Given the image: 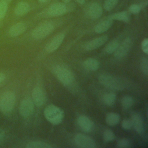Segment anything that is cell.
Here are the masks:
<instances>
[{
  "label": "cell",
  "mask_w": 148,
  "mask_h": 148,
  "mask_svg": "<svg viewBox=\"0 0 148 148\" xmlns=\"http://www.w3.org/2000/svg\"><path fill=\"white\" fill-rule=\"evenodd\" d=\"M53 72L56 77L66 86H70L74 82L75 78L72 72L63 65L55 66Z\"/></svg>",
  "instance_id": "cell-1"
},
{
  "label": "cell",
  "mask_w": 148,
  "mask_h": 148,
  "mask_svg": "<svg viewBox=\"0 0 148 148\" xmlns=\"http://www.w3.org/2000/svg\"><path fill=\"white\" fill-rule=\"evenodd\" d=\"M44 116L46 120L53 124H60L64 116V112L58 106L49 105L44 110Z\"/></svg>",
  "instance_id": "cell-2"
},
{
  "label": "cell",
  "mask_w": 148,
  "mask_h": 148,
  "mask_svg": "<svg viewBox=\"0 0 148 148\" xmlns=\"http://www.w3.org/2000/svg\"><path fill=\"white\" fill-rule=\"evenodd\" d=\"M98 80L102 85L112 90L119 91L124 88L123 83L112 75L102 74L98 77Z\"/></svg>",
  "instance_id": "cell-3"
},
{
  "label": "cell",
  "mask_w": 148,
  "mask_h": 148,
  "mask_svg": "<svg viewBox=\"0 0 148 148\" xmlns=\"http://www.w3.org/2000/svg\"><path fill=\"white\" fill-rule=\"evenodd\" d=\"M16 96L11 91H7L3 93L0 97V110L4 113L10 112L15 104Z\"/></svg>",
  "instance_id": "cell-4"
},
{
  "label": "cell",
  "mask_w": 148,
  "mask_h": 148,
  "mask_svg": "<svg viewBox=\"0 0 148 148\" xmlns=\"http://www.w3.org/2000/svg\"><path fill=\"white\" fill-rule=\"evenodd\" d=\"M54 29L53 23L47 22L42 23L34 28L32 32V36L35 39H41L45 38L51 34Z\"/></svg>",
  "instance_id": "cell-5"
},
{
  "label": "cell",
  "mask_w": 148,
  "mask_h": 148,
  "mask_svg": "<svg viewBox=\"0 0 148 148\" xmlns=\"http://www.w3.org/2000/svg\"><path fill=\"white\" fill-rule=\"evenodd\" d=\"M76 146L81 148H94L96 146L95 141L91 137L82 134H77L74 138Z\"/></svg>",
  "instance_id": "cell-6"
},
{
  "label": "cell",
  "mask_w": 148,
  "mask_h": 148,
  "mask_svg": "<svg viewBox=\"0 0 148 148\" xmlns=\"http://www.w3.org/2000/svg\"><path fill=\"white\" fill-rule=\"evenodd\" d=\"M132 46V40L130 38H127L119 44L117 49L114 52V57L117 59H121L124 57L129 52Z\"/></svg>",
  "instance_id": "cell-7"
},
{
  "label": "cell",
  "mask_w": 148,
  "mask_h": 148,
  "mask_svg": "<svg viewBox=\"0 0 148 148\" xmlns=\"http://www.w3.org/2000/svg\"><path fill=\"white\" fill-rule=\"evenodd\" d=\"M34 109V103L32 99L27 98L23 99L20 104L19 113L23 117H29L32 114Z\"/></svg>",
  "instance_id": "cell-8"
},
{
  "label": "cell",
  "mask_w": 148,
  "mask_h": 148,
  "mask_svg": "<svg viewBox=\"0 0 148 148\" xmlns=\"http://www.w3.org/2000/svg\"><path fill=\"white\" fill-rule=\"evenodd\" d=\"M67 7L64 3L57 2L50 5L47 10V13L49 16L51 17L60 16L67 11Z\"/></svg>",
  "instance_id": "cell-9"
},
{
  "label": "cell",
  "mask_w": 148,
  "mask_h": 148,
  "mask_svg": "<svg viewBox=\"0 0 148 148\" xmlns=\"http://www.w3.org/2000/svg\"><path fill=\"white\" fill-rule=\"evenodd\" d=\"M32 100L37 106L43 105L46 101V95L43 90L39 86L34 88L32 91Z\"/></svg>",
  "instance_id": "cell-10"
},
{
  "label": "cell",
  "mask_w": 148,
  "mask_h": 148,
  "mask_svg": "<svg viewBox=\"0 0 148 148\" xmlns=\"http://www.w3.org/2000/svg\"><path fill=\"white\" fill-rule=\"evenodd\" d=\"M108 39V37L107 35H102L87 42L84 47L87 50H93L97 49L103 45L107 42Z\"/></svg>",
  "instance_id": "cell-11"
},
{
  "label": "cell",
  "mask_w": 148,
  "mask_h": 148,
  "mask_svg": "<svg viewBox=\"0 0 148 148\" xmlns=\"http://www.w3.org/2000/svg\"><path fill=\"white\" fill-rule=\"evenodd\" d=\"M64 38L65 35L62 33L59 34L55 36L54 38L46 46V51L48 53H52L56 51L61 45Z\"/></svg>",
  "instance_id": "cell-12"
},
{
  "label": "cell",
  "mask_w": 148,
  "mask_h": 148,
  "mask_svg": "<svg viewBox=\"0 0 148 148\" xmlns=\"http://www.w3.org/2000/svg\"><path fill=\"white\" fill-rule=\"evenodd\" d=\"M77 124L79 127L84 132H91L94 128L93 122L87 116L84 115H80L77 119Z\"/></svg>",
  "instance_id": "cell-13"
},
{
  "label": "cell",
  "mask_w": 148,
  "mask_h": 148,
  "mask_svg": "<svg viewBox=\"0 0 148 148\" xmlns=\"http://www.w3.org/2000/svg\"><path fill=\"white\" fill-rule=\"evenodd\" d=\"M131 121L132 125L137 133L142 135L145 132V125L142 117L137 113L131 114Z\"/></svg>",
  "instance_id": "cell-14"
},
{
  "label": "cell",
  "mask_w": 148,
  "mask_h": 148,
  "mask_svg": "<svg viewBox=\"0 0 148 148\" xmlns=\"http://www.w3.org/2000/svg\"><path fill=\"white\" fill-rule=\"evenodd\" d=\"M103 13V9L101 5L96 2L91 3L87 8V14L92 19L100 17Z\"/></svg>",
  "instance_id": "cell-15"
},
{
  "label": "cell",
  "mask_w": 148,
  "mask_h": 148,
  "mask_svg": "<svg viewBox=\"0 0 148 148\" xmlns=\"http://www.w3.org/2000/svg\"><path fill=\"white\" fill-rule=\"evenodd\" d=\"M27 26L24 22H18L13 25L9 29V34L12 37H16L23 34L27 29Z\"/></svg>",
  "instance_id": "cell-16"
},
{
  "label": "cell",
  "mask_w": 148,
  "mask_h": 148,
  "mask_svg": "<svg viewBox=\"0 0 148 148\" xmlns=\"http://www.w3.org/2000/svg\"><path fill=\"white\" fill-rule=\"evenodd\" d=\"M113 20L108 17L99 23L94 28V31L97 34H102L107 31L113 24Z\"/></svg>",
  "instance_id": "cell-17"
},
{
  "label": "cell",
  "mask_w": 148,
  "mask_h": 148,
  "mask_svg": "<svg viewBox=\"0 0 148 148\" xmlns=\"http://www.w3.org/2000/svg\"><path fill=\"white\" fill-rule=\"evenodd\" d=\"M30 10L29 5L26 2H18L14 9V13L17 16H21L27 14Z\"/></svg>",
  "instance_id": "cell-18"
},
{
  "label": "cell",
  "mask_w": 148,
  "mask_h": 148,
  "mask_svg": "<svg viewBox=\"0 0 148 148\" xmlns=\"http://www.w3.org/2000/svg\"><path fill=\"white\" fill-rule=\"evenodd\" d=\"M109 17L113 20H118L123 21L124 23H128L130 20L131 14L129 12L122 11L114 13Z\"/></svg>",
  "instance_id": "cell-19"
},
{
  "label": "cell",
  "mask_w": 148,
  "mask_h": 148,
  "mask_svg": "<svg viewBox=\"0 0 148 148\" xmlns=\"http://www.w3.org/2000/svg\"><path fill=\"white\" fill-rule=\"evenodd\" d=\"M83 65L84 68L88 71H95L99 67V62L95 58H89L83 62Z\"/></svg>",
  "instance_id": "cell-20"
},
{
  "label": "cell",
  "mask_w": 148,
  "mask_h": 148,
  "mask_svg": "<svg viewBox=\"0 0 148 148\" xmlns=\"http://www.w3.org/2000/svg\"><path fill=\"white\" fill-rule=\"evenodd\" d=\"M105 121H106V123L110 126L116 125L120 121V116L117 113H114V112L108 113L106 115Z\"/></svg>",
  "instance_id": "cell-21"
},
{
  "label": "cell",
  "mask_w": 148,
  "mask_h": 148,
  "mask_svg": "<svg viewBox=\"0 0 148 148\" xmlns=\"http://www.w3.org/2000/svg\"><path fill=\"white\" fill-rule=\"evenodd\" d=\"M116 100V95L113 92H107L102 96L103 102L108 106H112Z\"/></svg>",
  "instance_id": "cell-22"
},
{
  "label": "cell",
  "mask_w": 148,
  "mask_h": 148,
  "mask_svg": "<svg viewBox=\"0 0 148 148\" xmlns=\"http://www.w3.org/2000/svg\"><path fill=\"white\" fill-rule=\"evenodd\" d=\"M27 148H51V146L42 141H32L28 143L26 145Z\"/></svg>",
  "instance_id": "cell-23"
},
{
  "label": "cell",
  "mask_w": 148,
  "mask_h": 148,
  "mask_svg": "<svg viewBox=\"0 0 148 148\" xmlns=\"http://www.w3.org/2000/svg\"><path fill=\"white\" fill-rule=\"evenodd\" d=\"M120 43L117 40H113L110 42L105 47V51L108 54L114 53L117 49Z\"/></svg>",
  "instance_id": "cell-24"
},
{
  "label": "cell",
  "mask_w": 148,
  "mask_h": 148,
  "mask_svg": "<svg viewBox=\"0 0 148 148\" xmlns=\"http://www.w3.org/2000/svg\"><path fill=\"white\" fill-rule=\"evenodd\" d=\"M121 103L122 105V106L124 109H129L130 108L133 103H134V100L132 97L130 95H125L124 96L121 101Z\"/></svg>",
  "instance_id": "cell-25"
},
{
  "label": "cell",
  "mask_w": 148,
  "mask_h": 148,
  "mask_svg": "<svg viewBox=\"0 0 148 148\" xmlns=\"http://www.w3.org/2000/svg\"><path fill=\"white\" fill-rule=\"evenodd\" d=\"M103 138L105 142H109L115 139V135L112 131L109 129H107L103 131Z\"/></svg>",
  "instance_id": "cell-26"
},
{
  "label": "cell",
  "mask_w": 148,
  "mask_h": 148,
  "mask_svg": "<svg viewBox=\"0 0 148 148\" xmlns=\"http://www.w3.org/2000/svg\"><path fill=\"white\" fill-rule=\"evenodd\" d=\"M119 0H105L103 3V8L106 11H110L117 4Z\"/></svg>",
  "instance_id": "cell-27"
},
{
  "label": "cell",
  "mask_w": 148,
  "mask_h": 148,
  "mask_svg": "<svg viewBox=\"0 0 148 148\" xmlns=\"http://www.w3.org/2000/svg\"><path fill=\"white\" fill-rule=\"evenodd\" d=\"M8 10V3L5 0L0 1V20L4 18Z\"/></svg>",
  "instance_id": "cell-28"
},
{
  "label": "cell",
  "mask_w": 148,
  "mask_h": 148,
  "mask_svg": "<svg viewBox=\"0 0 148 148\" xmlns=\"http://www.w3.org/2000/svg\"><path fill=\"white\" fill-rule=\"evenodd\" d=\"M131 141L127 138H123L119 139L117 142V147L120 148H127L131 146Z\"/></svg>",
  "instance_id": "cell-29"
},
{
  "label": "cell",
  "mask_w": 148,
  "mask_h": 148,
  "mask_svg": "<svg viewBox=\"0 0 148 148\" xmlns=\"http://www.w3.org/2000/svg\"><path fill=\"white\" fill-rule=\"evenodd\" d=\"M140 68L146 75L148 74V61L147 58H143L140 62Z\"/></svg>",
  "instance_id": "cell-30"
},
{
  "label": "cell",
  "mask_w": 148,
  "mask_h": 148,
  "mask_svg": "<svg viewBox=\"0 0 148 148\" xmlns=\"http://www.w3.org/2000/svg\"><path fill=\"white\" fill-rule=\"evenodd\" d=\"M121 126H122L123 128L125 130H130L133 127L131 120L128 119H124L121 123Z\"/></svg>",
  "instance_id": "cell-31"
},
{
  "label": "cell",
  "mask_w": 148,
  "mask_h": 148,
  "mask_svg": "<svg viewBox=\"0 0 148 148\" xmlns=\"http://www.w3.org/2000/svg\"><path fill=\"white\" fill-rule=\"evenodd\" d=\"M140 10V7L136 4H132L129 7V12L132 14H137Z\"/></svg>",
  "instance_id": "cell-32"
},
{
  "label": "cell",
  "mask_w": 148,
  "mask_h": 148,
  "mask_svg": "<svg viewBox=\"0 0 148 148\" xmlns=\"http://www.w3.org/2000/svg\"><path fill=\"white\" fill-rule=\"evenodd\" d=\"M141 46H142V49L143 51L145 54H148V39H147V38L145 39L142 41Z\"/></svg>",
  "instance_id": "cell-33"
},
{
  "label": "cell",
  "mask_w": 148,
  "mask_h": 148,
  "mask_svg": "<svg viewBox=\"0 0 148 148\" xmlns=\"http://www.w3.org/2000/svg\"><path fill=\"white\" fill-rule=\"evenodd\" d=\"M5 131L3 130L0 128V142H1L5 137Z\"/></svg>",
  "instance_id": "cell-34"
},
{
  "label": "cell",
  "mask_w": 148,
  "mask_h": 148,
  "mask_svg": "<svg viewBox=\"0 0 148 148\" xmlns=\"http://www.w3.org/2000/svg\"><path fill=\"white\" fill-rule=\"evenodd\" d=\"M5 75L3 73L0 72V83L3 82L4 80V79H5Z\"/></svg>",
  "instance_id": "cell-35"
},
{
  "label": "cell",
  "mask_w": 148,
  "mask_h": 148,
  "mask_svg": "<svg viewBox=\"0 0 148 148\" xmlns=\"http://www.w3.org/2000/svg\"><path fill=\"white\" fill-rule=\"evenodd\" d=\"M77 3H79L80 5H83L85 3L86 0H75Z\"/></svg>",
  "instance_id": "cell-36"
},
{
  "label": "cell",
  "mask_w": 148,
  "mask_h": 148,
  "mask_svg": "<svg viewBox=\"0 0 148 148\" xmlns=\"http://www.w3.org/2000/svg\"><path fill=\"white\" fill-rule=\"evenodd\" d=\"M48 0H38V1L40 3H46V2H47Z\"/></svg>",
  "instance_id": "cell-37"
},
{
  "label": "cell",
  "mask_w": 148,
  "mask_h": 148,
  "mask_svg": "<svg viewBox=\"0 0 148 148\" xmlns=\"http://www.w3.org/2000/svg\"><path fill=\"white\" fill-rule=\"evenodd\" d=\"M62 1L64 3H68L70 1V0H62Z\"/></svg>",
  "instance_id": "cell-38"
},
{
  "label": "cell",
  "mask_w": 148,
  "mask_h": 148,
  "mask_svg": "<svg viewBox=\"0 0 148 148\" xmlns=\"http://www.w3.org/2000/svg\"><path fill=\"white\" fill-rule=\"evenodd\" d=\"M7 1H9V2H10V1H12V0H6Z\"/></svg>",
  "instance_id": "cell-39"
}]
</instances>
